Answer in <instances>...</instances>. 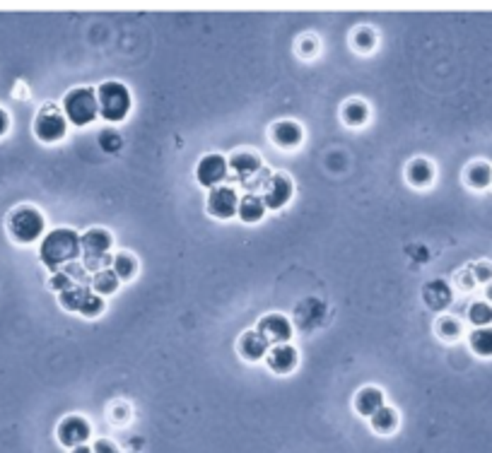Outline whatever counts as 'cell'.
Returning <instances> with one entry per match:
<instances>
[{"label": "cell", "mask_w": 492, "mask_h": 453, "mask_svg": "<svg viewBox=\"0 0 492 453\" xmlns=\"http://www.w3.org/2000/svg\"><path fill=\"white\" fill-rule=\"evenodd\" d=\"M80 256H82L80 234L72 229H65V226L49 231L44 236L42 246H39V258H42V263L46 265L51 273L65 268L68 263H75Z\"/></svg>", "instance_id": "cell-1"}, {"label": "cell", "mask_w": 492, "mask_h": 453, "mask_svg": "<svg viewBox=\"0 0 492 453\" xmlns=\"http://www.w3.org/2000/svg\"><path fill=\"white\" fill-rule=\"evenodd\" d=\"M97 104L101 118H106L109 123H121L128 116V111H131L133 99L126 84L109 80L97 89Z\"/></svg>", "instance_id": "cell-2"}, {"label": "cell", "mask_w": 492, "mask_h": 453, "mask_svg": "<svg viewBox=\"0 0 492 453\" xmlns=\"http://www.w3.org/2000/svg\"><path fill=\"white\" fill-rule=\"evenodd\" d=\"M111 239L109 231L104 229H89L80 236V246H82V256H84V270H106L111 268Z\"/></svg>", "instance_id": "cell-3"}, {"label": "cell", "mask_w": 492, "mask_h": 453, "mask_svg": "<svg viewBox=\"0 0 492 453\" xmlns=\"http://www.w3.org/2000/svg\"><path fill=\"white\" fill-rule=\"evenodd\" d=\"M63 116L72 126H87V123H92L99 116L97 92L89 87L70 89L63 99Z\"/></svg>", "instance_id": "cell-4"}, {"label": "cell", "mask_w": 492, "mask_h": 453, "mask_svg": "<svg viewBox=\"0 0 492 453\" xmlns=\"http://www.w3.org/2000/svg\"><path fill=\"white\" fill-rule=\"evenodd\" d=\"M44 215L37 210V208H20L10 215V222H8V229L13 234L15 241L20 243H32L37 241L39 236L44 234Z\"/></svg>", "instance_id": "cell-5"}, {"label": "cell", "mask_w": 492, "mask_h": 453, "mask_svg": "<svg viewBox=\"0 0 492 453\" xmlns=\"http://www.w3.org/2000/svg\"><path fill=\"white\" fill-rule=\"evenodd\" d=\"M68 130V118L56 106H44L34 121V133L42 143H58Z\"/></svg>", "instance_id": "cell-6"}, {"label": "cell", "mask_w": 492, "mask_h": 453, "mask_svg": "<svg viewBox=\"0 0 492 453\" xmlns=\"http://www.w3.org/2000/svg\"><path fill=\"white\" fill-rule=\"evenodd\" d=\"M227 177V160L222 155H206L196 167V179L206 189H217Z\"/></svg>", "instance_id": "cell-7"}, {"label": "cell", "mask_w": 492, "mask_h": 453, "mask_svg": "<svg viewBox=\"0 0 492 453\" xmlns=\"http://www.w3.org/2000/svg\"><path fill=\"white\" fill-rule=\"evenodd\" d=\"M56 434H58V441L65 449H77V446L87 444V439L92 437V429H89L87 420L72 415V417H65V420L58 424V432Z\"/></svg>", "instance_id": "cell-8"}, {"label": "cell", "mask_w": 492, "mask_h": 453, "mask_svg": "<svg viewBox=\"0 0 492 453\" xmlns=\"http://www.w3.org/2000/svg\"><path fill=\"white\" fill-rule=\"evenodd\" d=\"M258 333L265 338V343L273 345H285L292 338V324L282 314H268L258 321Z\"/></svg>", "instance_id": "cell-9"}, {"label": "cell", "mask_w": 492, "mask_h": 453, "mask_svg": "<svg viewBox=\"0 0 492 453\" xmlns=\"http://www.w3.org/2000/svg\"><path fill=\"white\" fill-rule=\"evenodd\" d=\"M292 198V181L282 174H273L268 181L263 184V205L270 208V210H278V208L285 205Z\"/></svg>", "instance_id": "cell-10"}, {"label": "cell", "mask_w": 492, "mask_h": 453, "mask_svg": "<svg viewBox=\"0 0 492 453\" xmlns=\"http://www.w3.org/2000/svg\"><path fill=\"white\" fill-rule=\"evenodd\" d=\"M236 208H239V196H236L234 189H229V186H217V189L210 191L208 210H210L215 217L227 219L232 215H236Z\"/></svg>", "instance_id": "cell-11"}, {"label": "cell", "mask_w": 492, "mask_h": 453, "mask_svg": "<svg viewBox=\"0 0 492 453\" xmlns=\"http://www.w3.org/2000/svg\"><path fill=\"white\" fill-rule=\"evenodd\" d=\"M227 167L232 169V172L236 174L241 181H256V184H261L263 189V164L261 160H258L256 155H248V152H239V155H234L229 160Z\"/></svg>", "instance_id": "cell-12"}, {"label": "cell", "mask_w": 492, "mask_h": 453, "mask_svg": "<svg viewBox=\"0 0 492 453\" xmlns=\"http://www.w3.org/2000/svg\"><path fill=\"white\" fill-rule=\"evenodd\" d=\"M265 359H268V366L275 374H290L297 366V350L292 347L290 343L275 345V347L270 350Z\"/></svg>", "instance_id": "cell-13"}, {"label": "cell", "mask_w": 492, "mask_h": 453, "mask_svg": "<svg viewBox=\"0 0 492 453\" xmlns=\"http://www.w3.org/2000/svg\"><path fill=\"white\" fill-rule=\"evenodd\" d=\"M239 352L244 355L246 359L256 362V359H261V357H265V352H268V343H265V338L258 331H248L239 340Z\"/></svg>", "instance_id": "cell-14"}, {"label": "cell", "mask_w": 492, "mask_h": 453, "mask_svg": "<svg viewBox=\"0 0 492 453\" xmlns=\"http://www.w3.org/2000/svg\"><path fill=\"white\" fill-rule=\"evenodd\" d=\"M355 407H358L360 415L372 417L379 407H384V393L379 388H372V386L362 388L358 393V398H355Z\"/></svg>", "instance_id": "cell-15"}, {"label": "cell", "mask_w": 492, "mask_h": 453, "mask_svg": "<svg viewBox=\"0 0 492 453\" xmlns=\"http://www.w3.org/2000/svg\"><path fill=\"white\" fill-rule=\"evenodd\" d=\"M265 212V205L258 196L248 193L244 198H239V208H236V215H239L244 222H258Z\"/></svg>", "instance_id": "cell-16"}, {"label": "cell", "mask_w": 492, "mask_h": 453, "mask_svg": "<svg viewBox=\"0 0 492 453\" xmlns=\"http://www.w3.org/2000/svg\"><path fill=\"white\" fill-rule=\"evenodd\" d=\"M273 138L282 147H295L302 140V128L295 121H280L273 130Z\"/></svg>", "instance_id": "cell-17"}, {"label": "cell", "mask_w": 492, "mask_h": 453, "mask_svg": "<svg viewBox=\"0 0 492 453\" xmlns=\"http://www.w3.org/2000/svg\"><path fill=\"white\" fill-rule=\"evenodd\" d=\"M89 294H92V290H89L87 285H75V287H70V290L61 292V304H63V309L68 311H82Z\"/></svg>", "instance_id": "cell-18"}, {"label": "cell", "mask_w": 492, "mask_h": 453, "mask_svg": "<svg viewBox=\"0 0 492 453\" xmlns=\"http://www.w3.org/2000/svg\"><path fill=\"white\" fill-rule=\"evenodd\" d=\"M471 347H473V352L480 355V357H492V328L490 326L473 331Z\"/></svg>", "instance_id": "cell-19"}, {"label": "cell", "mask_w": 492, "mask_h": 453, "mask_svg": "<svg viewBox=\"0 0 492 453\" xmlns=\"http://www.w3.org/2000/svg\"><path fill=\"white\" fill-rule=\"evenodd\" d=\"M396 424H398V415H396V410H391V407H379V410L372 415V427L377 429V432H391V429H396Z\"/></svg>", "instance_id": "cell-20"}, {"label": "cell", "mask_w": 492, "mask_h": 453, "mask_svg": "<svg viewBox=\"0 0 492 453\" xmlns=\"http://www.w3.org/2000/svg\"><path fill=\"white\" fill-rule=\"evenodd\" d=\"M92 287L99 294H111V292L118 290V277L111 268L99 270V273H94V277H92Z\"/></svg>", "instance_id": "cell-21"}, {"label": "cell", "mask_w": 492, "mask_h": 453, "mask_svg": "<svg viewBox=\"0 0 492 453\" xmlns=\"http://www.w3.org/2000/svg\"><path fill=\"white\" fill-rule=\"evenodd\" d=\"M111 270L116 273L118 280H128V277H133L135 273V258L128 256V253H118V256H114V260H111Z\"/></svg>", "instance_id": "cell-22"}, {"label": "cell", "mask_w": 492, "mask_h": 453, "mask_svg": "<svg viewBox=\"0 0 492 453\" xmlns=\"http://www.w3.org/2000/svg\"><path fill=\"white\" fill-rule=\"evenodd\" d=\"M408 177H410L412 184L425 186L432 181V167H429V162H425V160H415L408 169Z\"/></svg>", "instance_id": "cell-23"}, {"label": "cell", "mask_w": 492, "mask_h": 453, "mask_svg": "<svg viewBox=\"0 0 492 453\" xmlns=\"http://www.w3.org/2000/svg\"><path fill=\"white\" fill-rule=\"evenodd\" d=\"M468 319H471V324L478 326V328L490 326V321H492V307H490V304H485V302H476L471 309H468Z\"/></svg>", "instance_id": "cell-24"}, {"label": "cell", "mask_w": 492, "mask_h": 453, "mask_svg": "<svg viewBox=\"0 0 492 453\" xmlns=\"http://www.w3.org/2000/svg\"><path fill=\"white\" fill-rule=\"evenodd\" d=\"M468 181H471L476 189H485L492 181V172L488 164H473L471 172H468Z\"/></svg>", "instance_id": "cell-25"}, {"label": "cell", "mask_w": 492, "mask_h": 453, "mask_svg": "<svg viewBox=\"0 0 492 453\" xmlns=\"http://www.w3.org/2000/svg\"><path fill=\"white\" fill-rule=\"evenodd\" d=\"M367 118V106L362 104V101H350L348 106H345V121L353 123V126H360V123H365Z\"/></svg>", "instance_id": "cell-26"}, {"label": "cell", "mask_w": 492, "mask_h": 453, "mask_svg": "<svg viewBox=\"0 0 492 453\" xmlns=\"http://www.w3.org/2000/svg\"><path fill=\"white\" fill-rule=\"evenodd\" d=\"M101 311H104V302H101V297H99V294H89V299L84 302L80 314L87 316V319H92V316H99Z\"/></svg>", "instance_id": "cell-27"}, {"label": "cell", "mask_w": 492, "mask_h": 453, "mask_svg": "<svg viewBox=\"0 0 492 453\" xmlns=\"http://www.w3.org/2000/svg\"><path fill=\"white\" fill-rule=\"evenodd\" d=\"M99 143L106 152H116L118 147H121V135H118L116 130H104V133L99 135Z\"/></svg>", "instance_id": "cell-28"}, {"label": "cell", "mask_w": 492, "mask_h": 453, "mask_svg": "<svg viewBox=\"0 0 492 453\" xmlns=\"http://www.w3.org/2000/svg\"><path fill=\"white\" fill-rule=\"evenodd\" d=\"M92 453H118V449L111 441H106V439H99V441H94V446H92Z\"/></svg>", "instance_id": "cell-29"}, {"label": "cell", "mask_w": 492, "mask_h": 453, "mask_svg": "<svg viewBox=\"0 0 492 453\" xmlns=\"http://www.w3.org/2000/svg\"><path fill=\"white\" fill-rule=\"evenodd\" d=\"M442 333H444V336H456V333H459V326H456L451 319H446L442 324Z\"/></svg>", "instance_id": "cell-30"}, {"label": "cell", "mask_w": 492, "mask_h": 453, "mask_svg": "<svg viewBox=\"0 0 492 453\" xmlns=\"http://www.w3.org/2000/svg\"><path fill=\"white\" fill-rule=\"evenodd\" d=\"M8 126H10V118H8V113H5L3 109H0V135H3L5 130H8Z\"/></svg>", "instance_id": "cell-31"}, {"label": "cell", "mask_w": 492, "mask_h": 453, "mask_svg": "<svg viewBox=\"0 0 492 453\" xmlns=\"http://www.w3.org/2000/svg\"><path fill=\"white\" fill-rule=\"evenodd\" d=\"M72 453H92V449H89V446H77V449H72Z\"/></svg>", "instance_id": "cell-32"}, {"label": "cell", "mask_w": 492, "mask_h": 453, "mask_svg": "<svg viewBox=\"0 0 492 453\" xmlns=\"http://www.w3.org/2000/svg\"><path fill=\"white\" fill-rule=\"evenodd\" d=\"M358 42H360V44H362V42H365V44H372V37H370V34H360Z\"/></svg>", "instance_id": "cell-33"}, {"label": "cell", "mask_w": 492, "mask_h": 453, "mask_svg": "<svg viewBox=\"0 0 492 453\" xmlns=\"http://www.w3.org/2000/svg\"><path fill=\"white\" fill-rule=\"evenodd\" d=\"M488 297H490V299H492V285H490V287H488Z\"/></svg>", "instance_id": "cell-34"}]
</instances>
